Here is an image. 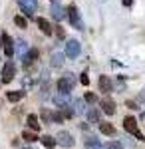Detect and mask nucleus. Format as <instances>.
<instances>
[{
    "label": "nucleus",
    "instance_id": "obj_11",
    "mask_svg": "<svg viewBox=\"0 0 145 149\" xmlns=\"http://www.w3.org/2000/svg\"><path fill=\"white\" fill-rule=\"evenodd\" d=\"M98 88H100L101 93H109L113 92V81L109 76H100V80H98Z\"/></svg>",
    "mask_w": 145,
    "mask_h": 149
},
{
    "label": "nucleus",
    "instance_id": "obj_1",
    "mask_svg": "<svg viewBox=\"0 0 145 149\" xmlns=\"http://www.w3.org/2000/svg\"><path fill=\"white\" fill-rule=\"evenodd\" d=\"M74 86H76V76L70 74V72H66V74L58 80V92L60 93H70L74 90Z\"/></svg>",
    "mask_w": 145,
    "mask_h": 149
},
{
    "label": "nucleus",
    "instance_id": "obj_10",
    "mask_svg": "<svg viewBox=\"0 0 145 149\" xmlns=\"http://www.w3.org/2000/svg\"><path fill=\"white\" fill-rule=\"evenodd\" d=\"M36 26L40 28V32H42L44 36H52V34H54V26L48 22L46 18H42V16H38V18H36Z\"/></svg>",
    "mask_w": 145,
    "mask_h": 149
},
{
    "label": "nucleus",
    "instance_id": "obj_25",
    "mask_svg": "<svg viewBox=\"0 0 145 149\" xmlns=\"http://www.w3.org/2000/svg\"><path fill=\"white\" fill-rule=\"evenodd\" d=\"M14 24H16V26H18V28H28V20H26V18H24V16H20V14H16V16H14Z\"/></svg>",
    "mask_w": 145,
    "mask_h": 149
},
{
    "label": "nucleus",
    "instance_id": "obj_8",
    "mask_svg": "<svg viewBox=\"0 0 145 149\" xmlns=\"http://www.w3.org/2000/svg\"><path fill=\"white\" fill-rule=\"evenodd\" d=\"M50 16H52L56 22H62L64 16H66V8H64L60 2H52V6H50Z\"/></svg>",
    "mask_w": 145,
    "mask_h": 149
},
{
    "label": "nucleus",
    "instance_id": "obj_33",
    "mask_svg": "<svg viewBox=\"0 0 145 149\" xmlns=\"http://www.w3.org/2000/svg\"><path fill=\"white\" fill-rule=\"evenodd\" d=\"M123 2V6H131V4H133V0H121Z\"/></svg>",
    "mask_w": 145,
    "mask_h": 149
},
{
    "label": "nucleus",
    "instance_id": "obj_24",
    "mask_svg": "<svg viewBox=\"0 0 145 149\" xmlns=\"http://www.w3.org/2000/svg\"><path fill=\"white\" fill-rule=\"evenodd\" d=\"M22 139L28 141V143H34V141H38V135H36L34 131H30V129H26V131L22 133Z\"/></svg>",
    "mask_w": 145,
    "mask_h": 149
},
{
    "label": "nucleus",
    "instance_id": "obj_35",
    "mask_svg": "<svg viewBox=\"0 0 145 149\" xmlns=\"http://www.w3.org/2000/svg\"><path fill=\"white\" fill-rule=\"evenodd\" d=\"M52 2H58V0H52Z\"/></svg>",
    "mask_w": 145,
    "mask_h": 149
},
{
    "label": "nucleus",
    "instance_id": "obj_23",
    "mask_svg": "<svg viewBox=\"0 0 145 149\" xmlns=\"http://www.w3.org/2000/svg\"><path fill=\"white\" fill-rule=\"evenodd\" d=\"M86 115H88V119H89V121H100L101 111H100V109H96V107H88Z\"/></svg>",
    "mask_w": 145,
    "mask_h": 149
},
{
    "label": "nucleus",
    "instance_id": "obj_14",
    "mask_svg": "<svg viewBox=\"0 0 145 149\" xmlns=\"http://www.w3.org/2000/svg\"><path fill=\"white\" fill-rule=\"evenodd\" d=\"M28 50H30V48L26 44V40H22V38H16V40H14V54H16V56L22 58Z\"/></svg>",
    "mask_w": 145,
    "mask_h": 149
},
{
    "label": "nucleus",
    "instance_id": "obj_7",
    "mask_svg": "<svg viewBox=\"0 0 145 149\" xmlns=\"http://www.w3.org/2000/svg\"><path fill=\"white\" fill-rule=\"evenodd\" d=\"M0 38H2V50H4V54L8 58H14V40H12L6 32H2Z\"/></svg>",
    "mask_w": 145,
    "mask_h": 149
},
{
    "label": "nucleus",
    "instance_id": "obj_29",
    "mask_svg": "<svg viewBox=\"0 0 145 149\" xmlns=\"http://www.w3.org/2000/svg\"><path fill=\"white\" fill-rule=\"evenodd\" d=\"M103 149H123V143H119V141H109Z\"/></svg>",
    "mask_w": 145,
    "mask_h": 149
},
{
    "label": "nucleus",
    "instance_id": "obj_17",
    "mask_svg": "<svg viewBox=\"0 0 145 149\" xmlns=\"http://www.w3.org/2000/svg\"><path fill=\"white\" fill-rule=\"evenodd\" d=\"M64 62H66V54L64 52H56V54H52V58H50V66L52 68H62Z\"/></svg>",
    "mask_w": 145,
    "mask_h": 149
},
{
    "label": "nucleus",
    "instance_id": "obj_21",
    "mask_svg": "<svg viewBox=\"0 0 145 149\" xmlns=\"http://www.w3.org/2000/svg\"><path fill=\"white\" fill-rule=\"evenodd\" d=\"M100 131L103 133V135H115V127L109 123V121H100Z\"/></svg>",
    "mask_w": 145,
    "mask_h": 149
},
{
    "label": "nucleus",
    "instance_id": "obj_2",
    "mask_svg": "<svg viewBox=\"0 0 145 149\" xmlns=\"http://www.w3.org/2000/svg\"><path fill=\"white\" fill-rule=\"evenodd\" d=\"M24 18H34V14L38 12V0H16Z\"/></svg>",
    "mask_w": 145,
    "mask_h": 149
},
{
    "label": "nucleus",
    "instance_id": "obj_12",
    "mask_svg": "<svg viewBox=\"0 0 145 149\" xmlns=\"http://www.w3.org/2000/svg\"><path fill=\"white\" fill-rule=\"evenodd\" d=\"M36 60H38V50H36V48H32V50H28V52L22 56V66L28 70L34 62H36Z\"/></svg>",
    "mask_w": 145,
    "mask_h": 149
},
{
    "label": "nucleus",
    "instance_id": "obj_5",
    "mask_svg": "<svg viewBox=\"0 0 145 149\" xmlns=\"http://www.w3.org/2000/svg\"><path fill=\"white\" fill-rule=\"evenodd\" d=\"M123 129H125L127 133L135 135V137L139 139V141H145L143 133L137 129V119H135V117H131V115H129V117H125V119H123Z\"/></svg>",
    "mask_w": 145,
    "mask_h": 149
},
{
    "label": "nucleus",
    "instance_id": "obj_9",
    "mask_svg": "<svg viewBox=\"0 0 145 149\" xmlns=\"http://www.w3.org/2000/svg\"><path fill=\"white\" fill-rule=\"evenodd\" d=\"M56 143H60L62 147H74L76 141H74V137H72L70 131H64V129H62V131L56 135Z\"/></svg>",
    "mask_w": 145,
    "mask_h": 149
},
{
    "label": "nucleus",
    "instance_id": "obj_36",
    "mask_svg": "<svg viewBox=\"0 0 145 149\" xmlns=\"http://www.w3.org/2000/svg\"><path fill=\"white\" fill-rule=\"evenodd\" d=\"M101 2H105V0H101Z\"/></svg>",
    "mask_w": 145,
    "mask_h": 149
},
{
    "label": "nucleus",
    "instance_id": "obj_26",
    "mask_svg": "<svg viewBox=\"0 0 145 149\" xmlns=\"http://www.w3.org/2000/svg\"><path fill=\"white\" fill-rule=\"evenodd\" d=\"M64 113L60 111V109H56V111H52V123H64Z\"/></svg>",
    "mask_w": 145,
    "mask_h": 149
},
{
    "label": "nucleus",
    "instance_id": "obj_22",
    "mask_svg": "<svg viewBox=\"0 0 145 149\" xmlns=\"http://www.w3.org/2000/svg\"><path fill=\"white\" fill-rule=\"evenodd\" d=\"M40 141H42V145H44L46 149H54L58 145V143H56V137H52V135H44Z\"/></svg>",
    "mask_w": 145,
    "mask_h": 149
},
{
    "label": "nucleus",
    "instance_id": "obj_32",
    "mask_svg": "<svg viewBox=\"0 0 145 149\" xmlns=\"http://www.w3.org/2000/svg\"><path fill=\"white\" fill-rule=\"evenodd\" d=\"M125 105H127L129 109H139V107H137V103H135V102H131V100H127V102H125Z\"/></svg>",
    "mask_w": 145,
    "mask_h": 149
},
{
    "label": "nucleus",
    "instance_id": "obj_31",
    "mask_svg": "<svg viewBox=\"0 0 145 149\" xmlns=\"http://www.w3.org/2000/svg\"><path fill=\"white\" fill-rule=\"evenodd\" d=\"M79 84H82V86H88V84H89V78H88V74H86V72H84V74H79Z\"/></svg>",
    "mask_w": 145,
    "mask_h": 149
},
{
    "label": "nucleus",
    "instance_id": "obj_13",
    "mask_svg": "<svg viewBox=\"0 0 145 149\" xmlns=\"http://www.w3.org/2000/svg\"><path fill=\"white\" fill-rule=\"evenodd\" d=\"M100 107H101V111L107 113V115L115 113V102H113L112 97H103V100L100 102Z\"/></svg>",
    "mask_w": 145,
    "mask_h": 149
},
{
    "label": "nucleus",
    "instance_id": "obj_4",
    "mask_svg": "<svg viewBox=\"0 0 145 149\" xmlns=\"http://www.w3.org/2000/svg\"><path fill=\"white\" fill-rule=\"evenodd\" d=\"M66 16L70 18V22H72V26H74L76 30H82V28H84L82 18H79V10H78V6H76V4L66 6Z\"/></svg>",
    "mask_w": 145,
    "mask_h": 149
},
{
    "label": "nucleus",
    "instance_id": "obj_16",
    "mask_svg": "<svg viewBox=\"0 0 145 149\" xmlns=\"http://www.w3.org/2000/svg\"><path fill=\"white\" fill-rule=\"evenodd\" d=\"M70 107H74V109H72L74 115H86V111H88V107H86V102H84V100H74Z\"/></svg>",
    "mask_w": 145,
    "mask_h": 149
},
{
    "label": "nucleus",
    "instance_id": "obj_19",
    "mask_svg": "<svg viewBox=\"0 0 145 149\" xmlns=\"http://www.w3.org/2000/svg\"><path fill=\"white\" fill-rule=\"evenodd\" d=\"M22 97H24V90H12V92L6 93V100L10 103H18Z\"/></svg>",
    "mask_w": 145,
    "mask_h": 149
},
{
    "label": "nucleus",
    "instance_id": "obj_3",
    "mask_svg": "<svg viewBox=\"0 0 145 149\" xmlns=\"http://www.w3.org/2000/svg\"><path fill=\"white\" fill-rule=\"evenodd\" d=\"M0 76H2V78H0L2 84H10V81L14 80V76H16V62H14V60H6V64H4Z\"/></svg>",
    "mask_w": 145,
    "mask_h": 149
},
{
    "label": "nucleus",
    "instance_id": "obj_28",
    "mask_svg": "<svg viewBox=\"0 0 145 149\" xmlns=\"http://www.w3.org/2000/svg\"><path fill=\"white\" fill-rule=\"evenodd\" d=\"M84 102H86V103H96V102H98V97H96V93H93V92H86Z\"/></svg>",
    "mask_w": 145,
    "mask_h": 149
},
{
    "label": "nucleus",
    "instance_id": "obj_18",
    "mask_svg": "<svg viewBox=\"0 0 145 149\" xmlns=\"http://www.w3.org/2000/svg\"><path fill=\"white\" fill-rule=\"evenodd\" d=\"M26 123H28V127H30V131H40V127H42V123H40V119H38V115L30 113L28 117H26Z\"/></svg>",
    "mask_w": 145,
    "mask_h": 149
},
{
    "label": "nucleus",
    "instance_id": "obj_27",
    "mask_svg": "<svg viewBox=\"0 0 145 149\" xmlns=\"http://www.w3.org/2000/svg\"><path fill=\"white\" fill-rule=\"evenodd\" d=\"M40 117H42V121L44 123H52V111H48V109H42V113H40Z\"/></svg>",
    "mask_w": 145,
    "mask_h": 149
},
{
    "label": "nucleus",
    "instance_id": "obj_30",
    "mask_svg": "<svg viewBox=\"0 0 145 149\" xmlns=\"http://www.w3.org/2000/svg\"><path fill=\"white\" fill-rule=\"evenodd\" d=\"M54 34H56L60 40H64V38H66V32H64V28H62V26H54Z\"/></svg>",
    "mask_w": 145,
    "mask_h": 149
},
{
    "label": "nucleus",
    "instance_id": "obj_6",
    "mask_svg": "<svg viewBox=\"0 0 145 149\" xmlns=\"http://www.w3.org/2000/svg\"><path fill=\"white\" fill-rule=\"evenodd\" d=\"M79 52H82V44H79L78 40H68L66 46H64V54H66V58H70V60H76V58L79 56Z\"/></svg>",
    "mask_w": 145,
    "mask_h": 149
},
{
    "label": "nucleus",
    "instance_id": "obj_15",
    "mask_svg": "<svg viewBox=\"0 0 145 149\" xmlns=\"http://www.w3.org/2000/svg\"><path fill=\"white\" fill-rule=\"evenodd\" d=\"M54 103H56L58 107H70L72 105L70 93H58V95H54Z\"/></svg>",
    "mask_w": 145,
    "mask_h": 149
},
{
    "label": "nucleus",
    "instance_id": "obj_34",
    "mask_svg": "<svg viewBox=\"0 0 145 149\" xmlns=\"http://www.w3.org/2000/svg\"><path fill=\"white\" fill-rule=\"evenodd\" d=\"M139 100H143V102H145V92H141V93H139Z\"/></svg>",
    "mask_w": 145,
    "mask_h": 149
},
{
    "label": "nucleus",
    "instance_id": "obj_20",
    "mask_svg": "<svg viewBox=\"0 0 145 149\" xmlns=\"http://www.w3.org/2000/svg\"><path fill=\"white\" fill-rule=\"evenodd\" d=\"M84 145H86V149H103V145L100 143V139L89 137V135L84 139Z\"/></svg>",
    "mask_w": 145,
    "mask_h": 149
}]
</instances>
